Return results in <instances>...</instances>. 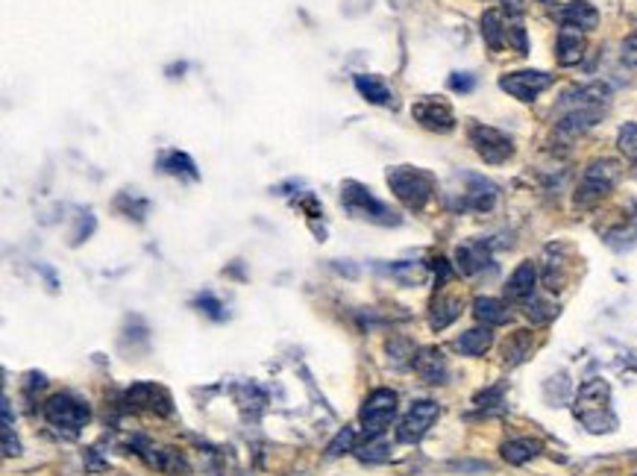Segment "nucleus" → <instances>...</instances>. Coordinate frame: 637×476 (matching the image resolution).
I'll return each instance as SVG.
<instances>
[{
    "instance_id": "aec40b11",
    "label": "nucleus",
    "mask_w": 637,
    "mask_h": 476,
    "mask_svg": "<svg viewBox=\"0 0 637 476\" xmlns=\"http://www.w3.org/2000/svg\"><path fill=\"white\" fill-rule=\"evenodd\" d=\"M487 262H491V256H487V247L482 242L461 244L458 253H456V265H458V271L464 273V277H473V273L482 271Z\"/></svg>"
},
{
    "instance_id": "7ed1b4c3",
    "label": "nucleus",
    "mask_w": 637,
    "mask_h": 476,
    "mask_svg": "<svg viewBox=\"0 0 637 476\" xmlns=\"http://www.w3.org/2000/svg\"><path fill=\"white\" fill-rule=\"evenodd\" d=\"M341 206L358 221H371L380 226H394L400 224V218L391 206H385L380 197H373V191L362 186L358 180H344L341 182Z\"/></svg>"
},
{
    "instance_id": "72a5a7b5",
    "label": "nucleus",
    "mask_w": 637,
    "mask_h": 476,
    "mask_svg": "<svg viewBox=\"0 0 637 476\" xmlns=\"http://www.w3.org/2000/svg\"><path fill=\"white\" fill-rule=\"evenodd\" d=\"M620 57L625 65H632L637 68V35H629V39L623 42V50H620Z\"/></svg>"
},
{
    "instance_id": "9d476101",
    "label": "nucleus",
    "mask_w": 637,
    "mask_h": 476,
    "mask_svg": "<svg viewBox=\"0 0 637 476\" xmlns=\"http://www.w3.org/2000/svg\"><path fill=\"white\" fill-rule=\"evenodd\" d=\"M411 115L423 130L429 133H452L456 130V112L449 109V104L438 97H420L418 104L411 106Z\"/></svg>"
},
{
    "instance_id": "a878e982",
    "label": "nucleus",
    "mask_w": 637,
    "mask_h": 476,
    "mask_svg": "<svg viewBox=\"0 0 637 476\" xmlns=\"http://www.w3.org/2000/svg\"><path fill=\"white\" fill-rule=\"evenodd\" d=\"M532 344H534V338L529 329H517V333L505 342L503 347V356H505V365H520L526 356L532 353Z\"/></svg>"
},
{
    "instance_id": "f704fd0d",
    "label": "nucleus",
    "mask_w": 637,
    "mask_h": 476,
    "mask_svg": "<svg viewBox=\"0 0 637 476\" xmlns=\"http://www.w3.org/2000/svg\"><path fill=\"white\" fill-rule=\"evenodd\" d=\"M4 453H6V456H18V453H21V444H18V438L12 435V426H4Z\"/></svg>"
},
{
    "instance_id": "412c9836",
    "label": "nucleus",
    "mask_w": 637,
    "mask_h": 476,
    "mask_svg": "<svg viewBox=\"0 0 637 476\" xmlns=\"http://www.w3.org/2000/svg\"><path fill=\"white\" fill-rule=\"evenodd\" d=\"M356 88L358 95H362L367 104H376V106H394V91L385 86L380 77L373 74H356Z\"/></svg>"
},
{
    "instance_id": "f8f14e48",
    "label": "nucleus",
    "mask_w": 637,
    "mask_h": 476,
    "mask_svg": "<svg viewBox=\"0 0 637 476\" xmlns=\"http://www.w3.org/2000/svg\"><path fill=\"white\" fill-rule=\"evenodd\" d=\"M124 403L133 409H150V411H159V415H171V397L168 391L150 386V382H138V386L127 388L124 395Z\"/></svg>"
},
{
    "instance_id": "4468645a",
    "label": "nucleus",
    "mask_w": 637,
    "mask_h": 476,
    "mask_svg": "<svg viewBox=\"0 0 637 476\" xmlns=\"http://www.w3.org/2000/svg\"><path fill=\"white\" fill-rule=\"evenodd\" d=\"M602 115H605V106H570V109H561L558 133H567V135L585 133L594 124H599V118H602Z\"/></svg>"
},
{
    "instance_id": "b1692460",
    "label": "nucleus",
    "mask_w": 637,
    "mask_h": 476,
    "mask_svg": "<svg viewBox=\"0 0 637 476\" xmlns=\"http://www.w3.org/2000/svg\"><path fill=\"white\" fill-rule=\"evenodd\" d=\"M159 168L165 173H173V177H188V180L200 177L197 165H194V159L188 157V153H182V150H168V153H165V157L159 159Z\"/></svg>"
},
{
    "instance_id": "7c9ffc66",
    "label": "nucleus",
    "mask_w": 637,
    "mask_h": 476,
    "mask_svg": "<svg viewBox=\"0 0 637 476\" xmlns=\"http://www.w3.org/2000/svg\"><path fill=\"white\" fill-rule=\"evenodd\" d=\"M356 456L362 462H385L388 459V447L380 441V438H371L365 447H356Z\"/></svg>"
},
{
    "instance_id": "393cba45",
    "label": "nucleus",
    "mask_w": 637,
    "mask_h": 476,
    "mask_svg": "<svg viewBox=\"0 0 637 476\" xmlns=\"http://www.w3.org/2000/svg\"><path fill=\"white\" fill-rule=\"evenodd\" d=\"M458 315H461V300H458V297H438L435 303H432L429 326H432V329H444V326H449Z\"/></svg>"
},
{
    "instance_id": "423d86ee",
    "label": "nucleus",
    "mask_w": 637,
    "mask_h": 476,
    "mask_svg": "<svg viewBox=\"0 0 637 476\" xmlns=\"http://www.w3.org/2000/svg\"><path fill=\"white\" fill-rule=\"evenodd\" d=\"M394 415H396V395L391 388H376L373 395L362 403V411H358L367 441L380 438L388 429V424L394 420Z\"/></svg>"
},
{
    "instance_id": "f257e3e1",
    "label": "nucleus",
    "mask_w": 637,
    "mask_h": 476,
    "mask_svg": "<svg viewBox=\"0 0 637 476\" xmlns=\"http://www.w3.org/2000/svg\"><path fill=\"white\" fill-rule=\"evenodd\" d=\"M573 411L590 433H611L617 426V418L611 411V388H608L605 380H587L579 388Z\"/></svg>"
},
{
    "instance_id": "bb28decb",
    "label": "nucleus",
    "mask_w": 637,
    "mask_h": 476,
    "mask_svg": "<svg viewBox=\"0 0 637 476\" xmlns=\"http://www.w3.org/2000/svg\"><path fill=\"white\" fill-rule=\"evenodd\" d=\"M538 450H541V444L532 441V438H514V441L503 444V459L509 464H526L538 456Z\"/></svg>"
},
{
    "instance_id": "a211bd4d",
    "label": "nucleus",
    "mask_w": 637,
    "mask_h": 476,
    "mask_svg": "<svg viewBox=\"0 0 637 476\" xmlns=\"http://www.w3.org/2000/svg\"><path fill=\"white\" fill-rule=\"evenodd\" d=\"M144 456V462L150 464V468H159L165 473H186L188 471V462L182 459L180 450H168V447H147V450H138Z\"/></svg>"
},
{
    "instance_id": "473e14b6",
    "label": "nucleus",
    "mask_w": 637,
    "mask_h": 476,
    "mask_svg": "<svg viewBox=\"0 0 637 476\" xmlns=\"http://www.w3.org/2000/svg\"><path fill=\"white\" fill-rule=\"evenodd\" d=\"M509 42L514 44V50H517V53H529V42H526L523 24H511V27H509Z\"/></svg>"
},
{
    "instance_id": "6ab92c4d",
    "label": "nucleus",
    "mask_w": 637,
    "mask_h": 476,
    "mask_svg": "<svg viewBox=\"0 0 637 476\" xmlns=\"http://www.w3.org/2000/svg\"><path fill=\"white\" fill-rule=\"evenodd\" d=\"M473 315L476 320H482L485 326H503L511 320V309L503 303V300L494 297H476L473 300Z\"/></svg>"
},
{
    "instance_id": "c85d7f7f",
    "label": "nucleus",
    "mask_w": 637,
    "mask_h": 476,
    "mask_svg": "<svg viewBox=\"0 0 637 476\" xmlns=\"http://www.w3.org/2000/svg\"><path fill=\"white\" fill-rule=\"evenodd\" d=\"M617 148L629 162H637V124H623L617 133Z\"/></svg>"
},
{
    "instance_id": "9b49d317",
    "label": "nucleus",
    "mask_w": 637,
    "mask_h": 476,
    "mask_svg": "<svg viewBox=\"0 0 637 476\" xmlns=\"http://www.w3.org/2000/svg\"><path fill=\"white\" fill-rule=\"evenodd\" d=\"M552 18H556L558 24L564 27H573L579 33H590L599 27V12L594 4H587V0H573V4H564L558 9H552Z\"/></svg>"
},
{
    "instance_id": "0eeeda50",
    "label": "nucleus",
    "mask_w": 637,
    "mask_h": 476,
    "mask_svg": "<svg viewBox=\"0 0 637 476\" xmlns=\"http://www.w3.org/2000/svg\"><path fill=\"white\" fill-rule=\"evenodd\" d=\"M42 411H44V418H48L50 426L68 429V433H80L91 418L88 403H82V400L71 397V395H53L48 403H44Z\"/></svg>"
},
{
    "instance_id": "c756f323",
    "label": "nucleus",
    "mask_w": 637,
    "mask_h": 476,
    "mask_svg": "<svg viewBox=\"0 0 637 476\" xmlns=\"http://www.w3.org/2000/svg\"><path fill=\"white\" fill-rule=\"evenodd\" d=\"M353 441H356V429H353V426H344V429H341V433H338V435L329 441V447H326V456H329V459H335V456H341V453L356 450Z\"/></svg>"
},
{
    "instance_id": "ddd939ff",
    "label": "nucleus",
    "mask_w": 637,
    "mask_h": 476,
    "mask_svg": "<svg viewBox=\"0 0 637 476\" xmlns=\"http://www.w3.org/2000/svg\"><path fill=\"white\" fill-rule=\"evenodd\" d=\"M411 365L423 380L432 382V386H441V382H447V377H449L447 356L441 353L438 347H423V350H418V356L411 359Z\"/></svg>"
},
{
    "instance_id": "2f4dec72",
    "label": "nucleus",
    "mask_w": 637,
    "mask_h": 476,
    "mask_svg": "<svg viewBox=\"0 0 637 476\" xmlns=\"http://www.w3.org/2000/svg\"><path fill=\"white\" fill-rule=\"evenodd\" d=\"M558 309L549 306V303H541V300H526V315L532 320H538V324H547L549 318H556Z\"/></svg>"
},
{
    "instance_id": "f3484780",
    "label": "nucleus",
    "mask_w": 637,
    "mask_h": 476,
    "mask_svg": "<svg viewBox=\"0 0 637 476\" xmlns=\"http://www.w3.org/2000/svg\"><path fill=\"white\" fill-rule=\"evenodd\" d=\"M556 59L561 65H579L581 59H585V35L573 27H561L558 33V42H556Z\"/></svg>"
},
{
    "instance_id": "1a4fd4ad",
    "label": "nucleus",
    "mask_w": 637,
    "mask_h": 476,
    "mask_svg": "<svg viewBox=\"0 0 637 476\" xmlns=\"http://www.w3.org/2000/svg\"><path fill=\"white\" fill-rule=\"evenodd\" d=\"M552 82H556V77L547 74V71L526 68V71H511V74H503L500 77V88L509 91L511 97L523 100V104H532V100L538 97L541 91H547Z\"/></svg>"
},
{
    "instance_id": "4c0bfd02",
    "label": "nucleus",
    "mask_w": 637,
    "mask_h": 476,
    "mask_svg": "<svg viewBox=\"0 0 637 476\" xmlns=\"http://www.w3.org/2000/svg\"><path fill=\"white\" fill-rule=\"evenodd\" d=\"M505 9H509L511 15H520L523 12V0H503Z\"/></svg>"
},
{
    "instance_id": "5701e85b",
    "label": "nucleus",
    "mask_w": 637,
    "mask_h": 476,
    "mask_svg": "<svg viewBox=\"0 0 637 476\" xmlns=\"http://www.w3.org/2000/svg\"><path fill=\"white\" fill-rule=\"evenodd\" d=\"M494 344V333L491 326H476V329H467V333H461V338L456 342L458 353L464 356H482L487 347Z\"/></svg>"
},
{
    "instance_id": "f03ea898",
    "label": "nucleus",
    "mask_w": 637,
    "mask_h": 476,
    "mask_svg": "<svg viewBox=\"0 0 637 476\" xmlns=\"http://www.w3.org/2000/svg\"><path fill=\"white\" fill-rule=\"evenodd\" d=\"M385 180L388 188L394 191V197L405 209H411V212L426 209L432 195H435V177L423 168H411V165H394V168H388Z\"/></svg>"
},
{
    "instance_id": "c9c22d12",
    "label": "nucleus",
    "mask_w": 637,
    "mask_h": 476,
    "mask_svg": "<svg viewBox=\"0 0 637 476\" xmlns=\"http://www.w3.org/2000/svg\"><path fill=\"white\" fill-rule=\"evenodd\" d=\"M473 86H476V80L470 74H452L449 77V88H456V91H470Z\"/></svg>"
},
{
    "instance_id": "cd10ccee",
    "label": "nucleus",
    "mask_w": 637,
    "mask_h": 476,
    "mask_svg": "<svg viewBox=\"0 0 637 476\" xmlns=\"http://www.w3.org/2000/svg\"><path fill=\"white\" fill-rule=\"evenodd\" d=\"M473 186H476V188L467 195V206H470V209H479V212L491 209V206H494V200H496V188L491 186V182L476 180V177H473Z\"/></svg>"
},
{
    "instance_id": "dca6fc26",
    "label": "nucleus",
    "mask_w": 637,
    "mask_h": 476,
    "mask_svg": "<svg viewBox=\"0 0 637 476\" xmlns=\"http://www.w3.org/2000/svg\"><path fill=\"white\" fill-rule=\"evenodd\" d=\"M608 100H611V88L605 86V82H587V86H576L570 88L564 97H561V109H570V106H608Z\"/></svg>"
},
{
    "instance_id": "2eb2a0df",
    "label": "nucleus",
    "mask_w": 637,
    "mask_h": 476,
    "mask_svg": "<svg viewBox=\"0 0 637 476\" xmlns=\"http://www.w3.org/2000/svg\"><path fill=\"white\" fill-rule=\"evenodd\" d=\"M534 286H538V268H534V262H523L517 265L514 273L509 277L505 297L517 300V303H526V300L534 297Z\"/></svg>"
},
{
    "instance_id": "6e6552de",
    "label": "nucleus",
    "mask_w": 637,
    "mask_h": 476,
    "mask_svg": "<svg viewBox=\"0 0 637 476\" xmlns=\"http://www.w3.org/2000/svg\"><path fill=\"white\" fill-rule=\"evenodd\" d=\"M438 415H441V406L435 400H418L409 411H405L400 426H396V441H403V444L420 441V438L432 429V424L438 420Z\"/></svg>"
},
{
    "instance_id": "4be33fe9",
    "label": "nucleus",
    "mask_w": 637,
    "mask_h": 476,
    "mask_svg": "<svg viewBox=\"0 0 637 476\" xmlns=\"http://www.w3.org/2000/svg\"><path fill=\"white\" fill-rule=\"evenodd\" d=\"M505 35H509V27L503 21L500 9H487L482 15V39L491 50H503L505 48Z\"/></svg>"
},
{
    "instance_id": "e433bc0d",
    "label": "nucleus",
    "mask_w": 637,
    "mask_h": 476,
    "mask_svg": "<svg viewBox=\"0 0 637 476\" xmlns=\"http://www.w3.org/2000/svg\"><path fill=\"white\" fill-rule=\"evenodd\" d=\"M200 306L203 309H206V315H211V318H224V312H218V309H220V303H218V300L215 297H211V295H206V297H200Z\"/></svg>"
},
{
    "instance_id": "39448f33",
    "label": "nucleus",
    "mask_w": 637,
    "mask_h": 476,
    "mask_svg": "<svg viewBox=\"0 0 637 476\" xmlns=\"http://www.w3.org/2000/svg\"><path fill=\"white\" fill-rule=\"evenodd\" d=\"M467 139L473 144V150L479 153V159L487 162V165H503L514 157V142L511 135H505L503 130H496V127H487V124H470L467 127Z\"/></svg>"
},
{
    "instance_id": "20e7f679",
    "label": "nucleus",
    "mask_w": 637,
    "mask_h": 476,
    "mask_svg": "<svg viewBox=\"0 0 637 476\" xmlns=\"http://www.w3.org/2000/svg\"><path fill=\"white\" fill-rule=\"evenodd\" d=\"M617 182H620V165H617L614 159H594L579 180L576 206L579 209L596 206L599 200H605L608 195H611Z\"/></svg>"
}]
</instances>
